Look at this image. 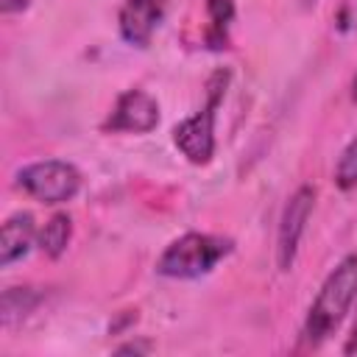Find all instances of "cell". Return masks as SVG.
<instances>
[{
	"label": "cell",
	"mask_w": 357,
	"mask_h": 357,
	"mask_svg": "<svg viewBox=\"0 0 357 357\" xmlns=\"http://www.w3.org/2000/svg\"><path fill=\"white\" fill-rule=\"evenodd\" d=\"M351 100L357 103V73H354V78H351Z\"/></svg>",
	"instance_id": "obj_16"
},
{
	"label": "cell",
	"mask_w": 357,
	"mask_h": 357,
	"mask_svg": "<svg viewBox=\"0 0 357 357\" xmlns=\"http://www.w3.org/2000/svg\"><path fill=\"white\" fill-rule=\"evenodd\" d=\"M229 84V73L218 70L209 84H206V103L187 120H181L173 128V142L176 148L187 156V162L192 165H209L215 156V117H218V106L223 100Z\"/></svg>",
	"instance_id": "obj_3"
},
{
	"label": "cell",
	"mask_w": 357,
	"mask_h": 357,
	"mask_svg": "<svg viewBox=\"0 0 357 357\" xmlns=\"http://www.w3.org/2000/svg\"><path fill=\"white\" fill-rule=\"evenodd\" d=\"M206 11H209V20H212V31L215 33H223L229 20L234 17V6L231 0H206Z\"/></svg>",
	"instance_id": "obj_12"
},
{
	"label": "cell",
	"mask_w": 357,
	"mask_h": 357,
	"mask_svg": "<svg viewBox=\"0 0 357 357\" xmlns=\"http://www.w3.org/2000/svg\"><path fill=\"white\" fill-rule=\"evenodd\" d=\"M165 0H126L120 8V33L128 45L148 47L156 25L165 17Z\"/></svg>",
	"instance_id": "obj_7"
},
{
	"label": "cell",
	"mask_w": 357,
	"mask_h": 357,
	"mask_svg": "<svg viewBox=\"0 0 357 357\" xmlns=\"http://www.w3.org/2000/svg\"><path fill=\"white\" fill-rule=\"evenodd\" d=\"M315 206V190L310 184H301L284 204L282 220H279V234H276V265L282 273H287L296 262L298 243L307 231V220Z\"/></svg>",
	"instance_id": "obj_5"
},
{
	"label": "cell",
	"mask_w": 357,
	"mask_h": 357,
	"mask_svg": "<svg viewBox=\"0 0 357 357\" xmlns=\"http://www.w3.org/2000/svg\"><path fill=\"white\" fill-rule=\"evenodd\" d=\"M36 301H39V296H36L31 287H8V290L3 293V321L11 324L14 318L31 312Z\"/></svg>",
	"instance_id": "obj_10"
},
{
	"label": "cell",
	"mask_w": 357,
	"mask_h": 357,
	"mask_svg": "<svg viewBox=\"0 0 357 357\" xmlns=\"http://www.w3.org/2000/svg\"><path fill=\"white\" fill-rule=\"evenodd\" d=\"M229 254H231L229 237L187 231L162 251L156 271L162 276H170V279H198V276L209 273Z\"/></svg>",
	"instance_id": "obj_2"
},
{
	"label": "cell",
	"mask_w": 357,
	"mask_h": 357,
	"mask_svg": "<svg viewBox=\"0 0 357 357\" xmlns=\"http://www.w3.org/2000/svg\"><path fill=\"white\" fill-rule=\"evenodd\" d=\"M114 351H117V354H148V351H151V343H148V340H142V343H134V340H131V343L117 346Z\"/></svg>",
	"instance_id": "obj_13"
},
{
	"label": "cell",
	"mask_w": 357,
	"mask_h": 357,
	"mask_svg": "<svg viewBox=\"0 0 357 357\" xmlns=\"http://www.w3.org/2000/svg\"><path fill=\"white\" fill-rule=\"evenodd\" d=\"M335 184L340 190L357 187V137L346 145V151L340 153V159L335 165Z\"/></svg>",
	"instance_id": "obj_11"
},
{
	"label": "cell",
	"mask_w": 357,
	"mask_h": 357,
	"mask_svg": "<svg viewBox=\"0 0 357 357\" xmlns=\"http://www.w3.org/2000/svg\"><path fill=\"white\" fill-rule=\"evenodd\" d=\"M354 298H357V254H346L324 279L315 301L310 304L304 321V340L310 346H321L329 335H335L346 312L351 310Z\"/></svg>",
	"instance_id": "obj_1"
},
{
	"label": "cell",
	"mask_w": 357,
	"mask_h": 357,
	"mask_svg": "<svg viewBox=\"0 0 357 357\" xmlns=\"http://www.w3.org/2000/svg\"><path fill=\"white\" fill-rule=\"evenodd\" d=\"M70 237H73V220H70V215L56 212V215L45 223V229L39 231V248H42L50 259H59V257L67 251Z\"/></svg>",
	"instance_id": "obj_9"
},
{
	"label": "cell",
	"mask_w": 357,
	"mask_h": 357,
	"mask_svg": "<svg viewBox=\"0 0 357 357\" xmlns=\"http://www.w3.org/2000/svg\"><path fill=\"white\" fill-rule=\"evenodd\" d=\"M343 354H357V321H354L351 335H349V340H346V346H343Z\"/></svg>",
	"instance_id": "obj_15"
},
{
	"label": "cell",
	"mask_w": 357,
	"mask_h": 357,
	"mask_svg": "<svg viewBox=\"0 0 357 357\" xmlns=\"http://www.w3.org/2000/svg\"><path fill=\"white\" fill-rule=\"evenodd\" d=\"M159 123V103L142 92V89H128L117 98L106 128L109 131H128V134H148Z\"/></svg>",
	"instance_id": "obj_6"
},
{
	"label": "cell",
	"mask_w": 357,
	"mask_h": 357,
	"mask_svg": "<svg viewBox=\"0 0 357 357\" xmlns=\"http://www.w3.org/2000/svg\"><path fill=\"white\" fill-rule=\"evenodd\" d=\"M28 3H31V0H3V11H6V14H14V11L28 8Z\"/></svg>",
	"instance_id": "obj_14"
},
{
	"label": "cell",
	"mask_w": 357,
	"mask_h": 357,
	"mask_svg": "<svg viewBox=\"0 0 357 357\" xmlns=\"http://www.w3.org/2000/svg\"><path fill=\"white\" fill-rule=\"evenodd\" d=\"M33 237H36L33 215H31V212H17V215H11V218L3 223V231H0V265L8 268V265H14L17 259H22V257L31 251Z\"/></svg>",
	"instance_id": "obj_8"
},
{
	"label": "cell",
	"mask_w": 357,
	"mask_h": 357,
	"mask_svg": "<svg viewBox=\"0 0 357 357\" xmlns=\"http://www.w3.org/2000/svg\"><path fill=\"white\" fill-rule=\"evenodd\" d=\"M17 187L42 204H64L81 187V173L61 159H45L25 165L17 173Z\"/></svg>",
	"instance_id": "obj_4"
}]
</instances>
